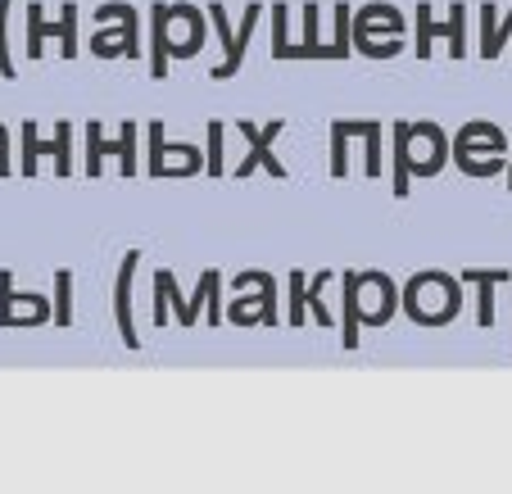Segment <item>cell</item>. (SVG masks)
<instances>
[{"mask_svg": "<svg viewBox=\"0 0 512 494\" xmlns=\"http://www.w3.org/2000/svg\"><path fill=\"white\" fill-rule=\"evenodd\" d=\"M390 146L404 155V168L408 177H422V182H435L454 164V136L435 118H399L390 127Z\"/></svg>", "mask_w": 512, "mask_h": 494, "instance_id": "6da1fadb", "label": "cell"}, {"mask_svg": "<svg viewBox=\"0 0 512 494\" xmlns=\"http://www.w3.org/2000/svg\"><path fill=\"white\" fill-rule=\"evenodd\" d=\"M399 309L417 322V327H449L463 309V281L449 277L440 268H426V272H413L399 295Z\"/></svg>", "mask_w": 512, "mask_h": 494, "instance_id": "7a4b0ae2", "label": "cell"}, {"mask_svg": "<svg viewBox=\"0 0 512 494\" xmlns=\"http://www.w3.org/2000/svg\"><path fill=\"white\" fill-rule=\"evenodd\" d=\"M454 168L472 182H490L503 168H512L508 159V136H503L499 123L490 118H472L454 132Z\"/></svg>", "mask_w": 512, "mask_h": 494, "instance_id": "3957f363", "label": "cell"}, {"mask_svg": "<svg viewBox=\"0 0 512 494\" xmlns=\"http://www.w3.org/2000/svg\"><path fill=\"white\" fill-rule=\"evenodd\" d=\"M150 32L164 41L168 59H195L204 50V32H209V14L195 10V5H164L155 0L150 5Z\"/></svg>", "mask_w": 512, "mask_h": 494, "instance_id": "277c9868", "label": "cell"}, {"mask_svg": "<svg viewBox=\"0 0 512 494\" xmlns=\"http://www.w3.org/2000/svg\"><path fill=\"white\" fill-rule=\"evenodd\" d=\"M263 10H268V5L250 0V5H245V19L232 28V19H227V5H223V0H209V5H204V14H209V28L218 32V46H223V59H218V64H213V73H209L213 82H232L236 73H241L245 46L254 41V28H259V14H263Z\"/></svg>", "mask_w": 512, "mask_h": 494, "instance_id": "5b68a950", "label": "cell"}, {"mask_svg": "<svg viewBox=\"0 0 512 494\" xmlns=\"http://www.w3.org/2000/svg\"><path fill=\"white\" fill-rule=\"evenodd\" d=\"M100 32L91 37L96 59H141V10L127 0H105L96 10Z\"/></svg>", "mask_w": 512, "mask_h": 494, "instance_id": "8992f818", "label": "cell"}, {"mask_svg": "<svg viewBox=\"0 0 512 494\" xmlns=\"http://www.w3.org/2000/svg\"><path fill=\"white\" fill-rule=\"evenodd\" d=\"M136 141H141V123H136V118H123L114 136H105V123H100V118H91V123H87V177L105 173V159L109 155L118 159V173L136 177V173H141V150H136Z\"/></svg>", "mask_w": 512, "mask_h": 494, "instance_id": "52a82bcc", "label": "cell"}, {"mask_svg": "<svg viewBox=\"0 0 512 494\" xmlns=\"http://www.w3.org/2000/svg\"><path fill=\"white\" fill-rule=\"evenodd\" d=\"M46 41H59V55L64 59H78V5H73V0L59 5V19H46V5H41V0L28 5V46L23 50H28L32 64L46 55Z\"/></svg>", "mask_w": 512, "mask_h": 494, "instance_id": "ba28073f", "label": "cell"}, {"mask_svg": "<svg viewBox=\"0 0 512 494\" xmlns=\"http://www.w3.org/2000/svg\"><path fill=\"white\" fill-rule=\"evenodd\" d=\"M232 291H254V295L232 300V309H227V318H232L236 327H250V322L272 327V322H277V277H272V272H263V268L259 272H236Z\"/></svg>", "mask_w": 512, "mask_h": 494, "instance_id": "9c48e42d", "label": "cell"}, {"mask_svg": "<svg viewBox=\"0 0 512 494\" xmlns=\"http://www.w3.org/2000/svg\"><path fill=\"white\" fill-rule=\"evenodd\" d=\"M145 173L150 177H195V173H204V150H195V146H168L164 141V123L159 118H150L145 123Z\"/></svg>", "mask_w": 512, "mask_h": 494, "instance_id": "30bf717a", "label": "cell"}, {"mask_svg": "<svg viewBox=\"0 0 512 494\" xmlns=\"http://www.w3.org/2000/svg\"><path fill=\"white\" fill-rule=\"evenodd\" d=\"M236 132L245 136V146H250V155L236 164V177H250L254 168H263L268 177H277V182H286V164H281L277 155H272V141H277L281 132H286V118H268V123H254V118H236Z\"/></svg>", "mask_w": 512, "mask_h": 494, "instance_id": "8fae6325", "label": "cell"}, {"mask_svg": "<svg viewBox=\"0 0 512 494\" xmlns=\"http://www.w3.org/2000/svg\"><path fill=\"white\" fill-rule=\"evenodd\" d=\"M395 309H399L395 281H390L381 268L358 272V313H363V322H368V327H386V322L395 318Z\"/></svg>", "mask_w": 512, "mask_h": 494, "instance_id": "7c38bea8", "label": "cell"}, {"mask_svg": "<svg viewBox=\"0 0 512 494\" xmlns=\"http://www.w3.org/2000/svg\"><path fill=\"white\" fill-rule=\"evenodd\" d=\"M354 41H404V14L390 0H372L354 10Z\"/></svg>", "mask_w": 512, "mask_h": 494, "instance_id": "4fadbf2b", "label": "cell"}, {"mask_svg": "<svg viewBox=\"0 0 512 494\" xmlns=\"http://www.w3.org/2000/svg\"><path fill=\"white\" fill-rule=\"evenodd\" d=\"M55 318V304L41 300V295H19L14 291V277L0 272V327H19V322H46Z\"/></svg>", "mask_w": 512, "mask_h": 494, "instance_id": "5bb4252c", "label": "cell"}, {"mask_svg": "<svg viewBox=\"0 0 512 494\" xmlns=\"http://www.w3.org/2000/svg\"><path fill=\"white\" fill-rule=\"evenodd\" d=\"M136 263H141V250H127L123 263H118V277H114V322L118 331H123L127 345H141V336H136V322H132V281H136Z\"/></svg>", "mask_w": 512, "mask_h": 494, "instance_id": "9a60e30c", "label": "cell"}, {"mask_svg": "<svg viewBox=\"0 0 512 494\" xmlns=\"http://www.w3.org/2000/svg\"><path fill=\"white\" fill-rule=\"evenodd\" d=\"M458 281L476 291V322H481V327H494V291L508 286L512 272L508 268H463Z\"/></svg>", "mask_w": 512, "mask_h": 494, "instance_id": "2e32d148", "label": "cell"}, {"mask_svg": "<svg viewBox=\"0 0 512 494\" xmlns=\"http://www.w3.org/2000/svg\"><path fill=\"white\" fill-rule=\"evenodd\" d=\"M435 37L449 41V55L454 59L472 55V41H467V0H454L445 19H435Z\"/></svg>", "mask_w": 512, "mask_h": 494, "instance_id": "e0dca14e", "label": "cell"}, {"mask_svg": "<svg viewBox=\"0 0 512 494\" xmlns=\"http://www.w3.org/2000/svg\"><path fill=\"white\" fill-rule=\"evenodd\" d=\"M218 291H223V277H218V268H204L200 281H195V295L186 300V313L177 322H182V327H195V322H200V309H209V304L218 300Z\"/></svg>", "mask_w": 512, "mask_h": 494, "instance_id": "ac0fdd59", "label": "cell"}, {"mask_svg": "<svg viewBox=\"0 0 512 494\" xmlns=\"http://www.w3.org/2000/svg\"><path fill=\"white\" fill-rule=\"evenodd\" d=\"M327 146H331L327 173L340 182V177H349V127H345V118H331L327 123Z\"/></svg>", "mask_w": 512, "mask_h": 494, "instance_id": "d6986e66", "label": "cell"}, {"mask_svg": "<svg viewBox=\"0 0 512 494\" xmlns=\"http://www.w3.org/2000/svg\"><path fill=\"white\" fill-rule=\"evenodd\" d=\"M19 136H23V159H19V173H23V177H37L41 155H50V141H41V136H37V118H23Z\"/></svg>", "mask_w": 512, "mask_h": 494, "instance_id": "ffe728a7", "label": "cell"}, {"mask_svg": "<svg viewBox=\"0 0 512 494\" xmlns=\"http://www.w3.org/2000/svg\"><path fill=\"white\" fill-rule=\"evenodd\" d=\"M223 141H227L223 118H209L204 123V173L209 177H223Z\"/></svg>", "mask_w": 512, "mask_h": 494, "instance_id": "44dd1931", "label": "cell"}, {"mask_svg": "<svg viewBox=\"0 0 512 494\" xmlns=\"http://www.w3.org/2000/svg\"><path fill=\"white\" fill-rule=\"evenodd\" d=\"M50 159H55V177H73V123L59 118L55 136H50Z\"/></svg>", "mask_w": 512, "mask_h": 494, "instance_id": "7402d4cb", "label": "cell"}, {"mask_svg": "<svg viewBox=\"0 0 512 494\" xmlns=\"http://www.w3.org/2000/svg\"><path fill=\"white\" fill-rule=\"evenodd\" d=\"M345 349L358 345V327H363V313H358V272H345Z\"/></svg>", "mask_w": 512, "mask_h": 494, "instance_id": "603a6c76", "label": "cell"}, {"mask_svg": "<svg viewBox=\"0 0 512 494\" xmlns=\"http://www.w3.org/2000/svg\"><path fill=\"white\" fill-rule=\"evenodd\" d=\"M272 10V59H277V64H286L290 59V5L286 0H277V5H268Z\"/></svg>", "mask_w": 512, "mask_h": 494, "instance_id": "cb8c5ba5", "label": "cell"}, {"mask_svg": "<svg viewBox=\"0 0 512 494\" xmlns=\"http://www.w3.org/2000/svg\"><path fill=\"white\" fill-rule=\"evenodd\" d=\"M10 10H14V0H0V78L5 82L19 78V68H14V50H10Z\"/></svg>", "mask_w": 512, "mask_h": 494, "instance_id": "d4e9b609", "label": "cell"}, {"mask_svg": "<svg viewBox=\"0 0 512 494\" xmlns=\"http://www.w3.org/2000/svg\"><path fill=\"white\" fill-rule=\"evenodd\" d=\"M431 50H435V5L422 0V5H417V46H413V55L431 59Z\"/></svg>", "mask_w": 512, "mask_h": 494, "instance_id": "484cf974", "label": "cell"}, {"mask_svg": "<svg viewBox=\"0 0 512 494\" xmlns=\"http://www.w3.org/2000/svg\"><path fill=\"white\" fill-rule=\"evenodd\" d=\"M55 322H59V327H68V322H73V272H68V268L55 272Z\"/></svg>", "mask_w": 512, "mask_h": 494, "instance_id": "4316f807", "label": "cell"}, {"mask_svg": "<svg viewBox=\"0 0 512 494\" xmlns=\"http://www.w3.org/2000/svg\"><path fill=\"white\" fill-rule=\"evenodd\" d=\"M381 136H386V127H381V118H372L368 136H363V150H368V159H363V173H368V177H381V159H386V150H381Z\"/></svg>", "mask_w": 512, "mask_h": 494, "instance_id": "83f0119b", "label": "cell"}, {"mask_svg": "<svg viewBox=\"0 0 512 494\" xmlns=\"http://www.w3.org/2000/svg\"><path fill=\"white\" fill-rule=\"evenodd\" d=\"M327 281H331V272L309 277V295H304V300H309V309H313V318H318L322 327H331V309H327V300H322V295H327Z\"/></svg>", "mask_w": 512, "mask_h": 494, "instance_id": "f1b7e54d", "label": "cell"}, {"mask_svg": "<svg viewBox=\"0 0 512 494\" xmlns=\"http://www.w3.org/2000/svg\"><path fill=\"white\" fill-rule=\"evenodd\" d=\"M304 295H309V277L295 268V272H290V322H304V309H309V300H304Z\"/></svg>", "mask_w": 512, "mask_h": 494, "instance_id": "f546056e", "label": "cell"}, {"mask_svg": "<svg viewBox=\"0 0 512 494\" xmlns=\"http://www.w3.org/2000/svg\"><path fill=\"white\" fill-rule=\"evenodd\" d=\"M508 41H512V5H508V14L499 19V28H494V37L481 46V59H499L503 50H508Z\"/></svg>", "mask_w": 512, "mask_h": 494, "instance_id": "4dcf8cb0", "label": "cell"}, {"mask_svg": "<svg viewBox=\"0 0 512 494\" xmlns=\"http://www.w3.org/2000/svg\"><path fill=\"white\" fill-rule=\"evenodd\" d=\"M404 50V41H354V55L363 59H395Z\"/></svg>", "mask_w": 512, "mask_h": 494, "instance_id": "1f68e13d", "label": "cell"}, {"mask_svg": "<svg viewBox=\"0 0 512 494\" xmlns=\"http://www.w3.org/2000/svg\"><path fill=\"white\" fill-rule=\"evenodd\" d=\"M494 28H499V5H494V0H485V5H481V46L494 37Z\"/></svg>", "mask_w": 512, "mask_h": 494, "instance_id": "d6a6232c", "label": "cell"}, {"mask_svg": "<svg viewBox=\"0 0 512 494\" xmlns=\"http://www.w3.org/2000/svg\"><path fill=\"white\" fill-rule=\"evenodd\" d=\"M14 173V159H10V127L0 123V177Z\"/></svg>", "mask_w": 512, "mask_h": 494, "instance_id": "836d02e7", "label": "cell"}]
</instances>
